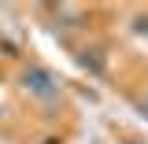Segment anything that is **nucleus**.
<instances>
[{
  "label": "nucleus",
  "instance_id": "nucleus-1",
  "mask_svg": "<svg viewBox=\"0 0 148 144\" xmlns=\"http://www.w3.org/2000/svg\"><path fill=\"white\" fill-rule=\"evenodd\" d=\"M22 85H26V92H34L41 100H56V96H59V81H56V74L45 70V67H26Z\"/></svg>",
  "mask_w": 148,
  "mask_h": 144
},
{
  "label": "nucleus",
  "instance_id": "nucleus-2",
  "mask_svg": "<svg viewBox=\"0 0 148 144\" xmlns=\"http://www.w3.org/2000/svg\"><path fill=\"white\" fill-rule=\"evenodd\" d=\"M141 111H145V115H148V92H145V100H141Z\"/></svg>",
  "mask_w": 148,
  "mask_h": 144
}]
</instances>
